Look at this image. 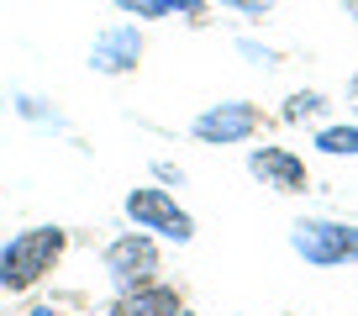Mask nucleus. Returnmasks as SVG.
<instances>
[{
    "label": "nucleus",
    "mask_w": 358,
    "mask_h": 316,
    "mask_svg": "<svg viewBox=\"0 0 358 316\" xmlns=\"http://www.w3.org/2000/svg\"><path fill=\"white\" fill-rule=\"evenodd\" d=\"M64 253H69V232L58 222H37L0 237V295H32L64 264Z\"/></svg>",
    "instance_id": "f257e3e1"
},
{
    "label": "nucleus",
    "mask_w": 358,
    "mask_h": 316,
    "mask_svg": "<svg viewBox=\"0 0 358 316\" xmlns=\"http://www.w3.org/2000/svg\"><path fill=\"white\" fill-rule=\"evenodd\" d=\"M122 216H127V227L153 232L158 243H174V248L195 243V216L185 211V206H179V195L169 190V185H158V180L132 185V190L122 195Z\"/></svg>",
    "instance_id": "f03ea898"
},
{
    "label": "nucleus",
    "mask_w": 358,
    "mask_h": 316,
    "mask_svg": "<svg viewBox=\"0 0 358 316\" xmlns=\"http://www.w3.org/2000/svg\"><path fill=\"white\" fill-rule=\"evenodd\" d=\"M295 259H306L311 269H348L358 264V222H337V216H301L290 227Z\"/></svg>",
    "instance_id": "7ed1b4c3"
},
{
    "label": "nucleus",
    "mask_w": 358,
    "mask_h": 316,
    "mask_svg": "<svg viewBox=\"0 0 358 316\" xmlns=\"http://www.w3.org/2000/svg\"><path fill=\"white\" fill-rule=\"evenodd\" d=\"M101 269H106V285H111L116 295H127V290H137V285H148V280L164 274V248H158L153 232L127 227V232H116L111 243H106Z\"/></svg>",
    "instance_id": "20e7f679"
},
{
    "label": "nucleus",
    "mask_w": 358,
    "mask_h": 316,
    "mask_svg": "<svg viewBox=\"0 0 358 316\" xmlns=\"http://www.w3.org/2000/svg\"><path fill=\"white\" fill-rule=\"evenodd\" d=\"M143 58H148V32H143V22H111V27H101L95 32V43H90V69L101 79H127V74H137L143 69Z\"/></svg>",
    "instance_id": "39448f33"
},
{
    "label": "nucleus",
    "mask_w": 358,
    "mask_h": 316,
    "mask_svg": "<svg viewBox=\"0 0 358 316\" xmlns=\"http://www.w3.org/2000/svg\"><path fill=\"white\" fill-rule=\"evenodd\" d=\"M258 132H264V106L253 101H216L190 122V137L206 148H237V143H253Z\"/></svg>",
    "instance_id": "423d86ee"
},
{
    "label": "nucleus",
    "mask_w": 358,
    "mask_h": 316,
    "mask_svg": "<svg viewBox=\"0 0 358 316\" xmlns=\"http://www.w3.org/2000/svg\"><path fill=\"white\" fill-rule=\"evenodd\" d=\"M248 174H253L264 190L274 195H306L311 190V169H306V158L285 143H258L248 148Z\"/></svg>",
    "instance_id": "0eeeda50"
},
{
    "label": "nucleus",
    "mask_w": 358,
    "mask_h": 316,
    "mask_svg": "<svg viewBox=\"0 0 358 316\" xmlns=\"http://www.w3.org/2000/svg\"><path fill=\"white\" fill-rule=\"evenodd\" d=\"M179 306H185L179 285H169L164 274H158V280H148V285H137V290L116 295V301H111V311H106V316H174Z\"/></svg>",
    "instance_id": "6e6552de"
},
{
    "label": "nucleus",
    "mask_w": 358,
    "mask_h": 316,
    "mask_svg": "<svg viewBox=\"0 0 358 316\" xmlns=\"http://www.w3.org/2000/svg\"><path fill=\"white\" fill-rule=\"evenodd\" d=\"M11 111L22 116L27 127H53V132H64V127H69V116L58 111V101H48V95H37V90H16L11 95Z\"/></svg>",
    "instance_id": "1a4fd4ad"
},
{
    "label": "nucleus",
    "mask_w": 358,
    "mask_h": 316,
    "mask_svg": "<svg viewBox=\"0 0 358 316\" xmlns=\"http://www.w3.org/2000/svg\"><path fill=\"white\" fill-rule=\"evenodd\" d=\"M280 122H290V127H322L327 122V95L322 90H290L285 95V106H280Z\"/></svg>",
    "instance_id": "9d476101"
},
{
    "label": "nucleus",
    "mask_w": 358,
    "mask_h": 316,
    "mask_svg": "<svg viewBox=\"0 0 358 316\" xmlns=\"http://www.w3.org/2000/svg\"><path fill=\"white\" fill-rule=\"evenodd\" d=\"M316 153L358 158V122H322V127H316Z\"/></svg>",
    "instance_id": "9b49d317"
},
{
    "label": "nucleus",
    "mask_w": 358,
    "mask_h": 316,
    "mask_svg": "<svg viewBox=\"0 0 358 316\" xmlns=\"http://www.w3.org/2000/svg\"><path fill=\"white\" fill-rule=\"evenodd\" d=\"M111 6L132 22H169V0H111Z\"/></svg>",
    "instance_id": "f8f14e48"
},
{
    "label": "nucleus",
    "mask_w": 358,
    "mask_h": 316,
    "mask_svg": "<svg viewBox=\"0 0 358 316\" xmlns=\"http://www.w3.org/2000/svg\"><path fill=\"white\" fill-rule=\"evenodd\" d=\"M232 48H237V53L248 58V64H258V69H274V64H280V53H274V48H264L258 37H237Z\"/></svg>",
    "instance_id": "ddd939ff"
},
{
    "label": "nucleus",
    "mask_w": 358,
    "mask_h": 316,
    "mask_svg": "<svg viewBox=\"0 0 358 316\" xmlns=\"http://www.w3.org/2000/svg\"><path fill=\"white\" fill-rule=\"evenodd\" d=\"M206 11L211 0H169V16H179L185 27H206Z\"/></svg>",
    "instance_id": "4468645a"
},
{
    "label": "nucleus",
    "mask_w": 358,
    "mask_h": 316,
    "mask_svg": "<svg viewBox=\"0 0 358 316\" xmlns=\"http://www.w3.org/2000/svg\"><path fill=\"white\" fill-rule=\"evenodd\" d=\"M211 6H222V11H237V16H268L280 0H211Z\"/></svg>",
    "instance_id": "2eb2a0df"
},
{
    "label": "nucleus",
    "mask_w": 358,
    "mask_h": 316,
    "mask_svg": "<svg viewBox=\"0 0 358 316\" xmlns=\"http://www.w3.org/2000/svg\"><path fill=\"white\" fill-rule=\"evenodd\" d=\"M153 180L169 185V190H174V185L185 190V169H179V164H169V158H158V164H153Z\"/></svg>",
    "instance_id": "dca6fc26"
},
{
    "label": "nucleus",
    "mask_w": 358,
    "mask_h": 316,
    "mask_svg": "<svg viewBox=\"0 0 358 316\" xmlns=\"http://www.w3.org/2000/svg\"><path fill=\"white\" fill-rule=\"evenodd\" d=\"M348 106H353V111H358V74L348 79Z\"/></svg>",
    "instance_id": "f3484780"
},
{
    "label": "nucleus",
    "mask_w": 358,
    "mask_h": 316,
    "mask_svg": "<svg viewBox=\"0 0 358 316\" xmlns=\"http://www.w3.org/2000/svg\"><path fill=\"white\" fill-rule=\"evenodd\" d=\"M343 11H348V22L358 27V0H343Z\"/></svg>",
    "instance_id": "a211bd4d"
},
{
    "label": "nucleus",
    "mask_w": 358,
    "mask_h": 316,
    "mask_svg": "<svg viewBox=\"0 0 358 316\" xmlns=\"http://www.w3.org/2000/svg\"><path fill=\"white\" fill-rule=\"evenodd\" d=\"M27 316H58V306H32Z\"/></svg>",
    "instance_id": "6ab92c4d"
},
{
    "label": "nucleus",
    "mask_w": 358,
    "mask_h": 316,
    "mask_svg": "<svg viewBox=\"0 0 358 316\" xmlns=\"http://www.w3.org/2000/svg\"><path fill=\"white\" fill-rule=\"evenodd\" d=\"M174 316H195V311H190V306H179V311H174Z\"/></svg>",
    "instance_id": "aec40b11"
},
{
    "label": "nucleus",
    "mask_w": 358,
    "mask_h": 316,
    "mask_svg": "<svg viewBox=\"0 0 358 316\" xmlns=\"http://www.w3.org/2000/svg\"><path fill=\"white\" fill-rule=\"evenodd\" d=\"M58 316H64V311H58Z\"/></svg>",
    "instance_id": "412c9836"
}]
</instances>
